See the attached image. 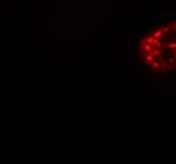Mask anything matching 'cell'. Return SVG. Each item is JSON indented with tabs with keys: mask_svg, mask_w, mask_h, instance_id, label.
Returning <instances> with one entry per match:
<instances>
[{
	"mask_svg": "<svg viewBox=\"0 0 176 164\" xmlns=\"http://www.w3.org/2000/svg\"><path fill=\"white\" fill-rule=\"evenodd\" d=\"M139 53L148 69L158 73L171 71L175 62V25L162 24L144 35Z\"/></svg>",
	"mask_w": 176,
	"mask_h": 164,
	"instance_id": "obj_1",
	"label": "cell"
}]
</instances>
